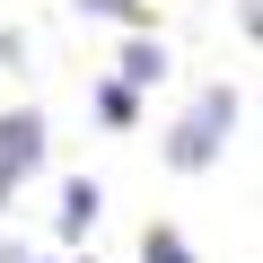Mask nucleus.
Listing matches in <instances>:
<instances>
[{"label":"nucleus","instance_id":"obj_1","mask_svg":"<svg viewBox=\"0 0 263 263\" xmlns=\"http://www.w3.org/2000/svg\"><path fill=\"white\" fill-rule=\"evenodd\" d=\"M228 132H237V88H202V97H193V114L167 132V167H184V176H193V167H211V158L228 149Z\"/></svg>","mask_w":263,"mask_h":263},{"label":"nucleus","instance_id":"obj_2","mask_svg":"<svg viewBox=\"0 0 263 263\" xmlns=\"http://www.w3.org/2000/svg\"><path fill=\"white\" fill-rule=\"evenodd\" d=\"M35 167H44V114L18 105V114H0V202H9V184L35 176Z\"/></svg>","mask_w":263,"mask_h":263},{"label":"nucleus","instance_id":"obj_3","mask_svg":"<svg viewBox=\"0 0 263 263\" xmlns=\"http://www.w3.org/2000/svg\"><path fill=\"white\" fill-rule=\"evenodd\" d=\"M158 70H167V44H149V35H132V44H123V88H149Z\"/></svg>","mask_w":263,"mask_h":263},{"label":"nucleus","instance_id":"obj_4","mask_svg":"<svg viewBox=\"0 0 263 263\" xmlns=\"http://www.w3.org/2000/svg\"><path fill=\"white\" fill-rule=\"evenodd\" d=\"M97 202H105V193H97V184H88V176H79V184H70V193H62V228H70V237H79V228H88V219H97Z\"/></svg>","mask_w":263,"mask_h":263},{"label":"nucleus","instance_id":"obj_5","mask_svg":"<svg viewBox=\"0 0 263 263\" xmlns=\"http://www.w3.org/2000/svg\"><path fill=\"white\" fill-rule=\"evenodd\" d=\"M141 263H193V254H184L176 228H149V237H141Z\"/></svg>","mask_w":263,"mask_h":263},{"label":"nucleus","instance_id":"obj_6","mask_svg":"<svg viewBox=\"0 0 263 263\" xmlns=\"http://www.w3.org/2000/svg\"><path fill=\"white\" fill-rule=\"evenodd\" d=\"M97 114H105V123H132V88H123V79H114V88H97Z\"/></svg>","mask_w":263,"mask_h":263},{"label":"nucleus","instance_id":"obj_7","mask_svg":"<svg viewBox=\"0 0 263 263\" xmlns=\"http://www.w3.org/2000/svg\"><path fill=\"white\" fill-rule=\"evenodd\" d=\"M88 18H149V0H79Z\"/></svg>","mask_w":263,"mask_h":263}]
</instances>
